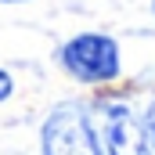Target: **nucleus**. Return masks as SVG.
<instances>
[{
	"instance_id": "1",
	"label": "nucleus",
	"mask_w": 155,
	"mask_h": 155,
	"mask_svg": "<svg viewBox=\"0 0 155 155\" xmlns=\"http://www.w3.org/2000/svg\"><path fill=\"white\" fill-rule=\"evenodd\" d=\"M65 69L83 83H101V79H116L119 72V47L116 40L97 36V33H83V36L69 40L61 51Z\"/></svg>"
},
{
	"instance_id": "2",
	"label": "nucleus",
	"mask_w": 155,
	"mask_h": 155,
	"mask_svg": "<svg viewBox=\"0 0 155 155\" xmlns=\"http://www.w3.org/2000/svg\"><path fill=\"white\" fill-rule=\"evenodd\" d=\"M43 155H101L90 119L79 105H61L43 123Z\"/></svg>"
},
{
	"instance_id": "3",
	"label": "nucleus",
	"mask_w": 155,
	"mask_h": 155,
	"mask_svg": "<svg viewBox=\"0 0 155 155\" xmlns=\"http://www.w3.org/2000/svg\"><path fill=\"white\" fill-rule=\"evenodd\" d=\"M105 148L108 155H152L144 123L126 105H116L105 112Z\"/></svg>"
},
{
	"instance_id": "4",
	"label": "nucleus",
	"mask_w": 155,
	"mask_h": 155,
	"mask_svg": "<svg viewBox=\"0 0 155 155\" xmlns=\"http://www.w3.org/2000/svg\"><path fill=\"white\" fill-rule=\"evenodd\" d=\"M144 134H148V148H155V105L148 108V116H144Z\"/></svg>"
},
{
	"instance_id": "5",
	"label": "nucleus",
	"mask_w": 155,
	"mask_h": 155,
	"mask_svg": "<svg viewBox=\"0 0 155 155\" xmlns=\"http://www.w3.org/2000/svg\"><path fill=\"white\" fill-rule=\"evenodd\" d=\"M7 94H11V76H7V72L0 69V101H4Z\"/></svg>"
},
{
	"instance_id": "6",
	"label": "nucleus",
	"mask_w": 155,
	"mask_h": 155,
	"mask_svg": "<svg viewBox=\"0 0 155 155\" xmlns=\"http://www.w3.org/2000/svg\"><path fill=\"white\" fill-rule=\"evenodd\" d=\"M7 4H15V0H7Z\"/></svg>"
}]
</instances>
